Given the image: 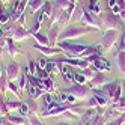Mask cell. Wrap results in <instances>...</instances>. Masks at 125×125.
<instances>
[{
	"instance_id": "34",
	"label": "cell",
	"mask_w": 125,
	"mask_h": 125,
	"mask_svg": "<svg viewBox=\"0 0 125 125\" xmlns=\"http://www.w3.org/2000/svg\"><path fill=\"white\" fill-rule=\"evenodd\" d=\"M0 71H2V69H0Z\"/></svg>"
},
{
	"instance_id": "5",
	"label": "cell",
	"mask_w": 125,
	"mask_h": 125,
	"mask_svg": "<svg viewBox=\"0 0 125 125\" xmlns=\"http://www.w3.org/2000/svg\"><path fill=\"white\" fill-rule=\"evenodd\" d=\"M116 36H118V33H116L115 29L107 30L105 35H104V38H103V47H104L105 50H109V47H112L113 42L116 41Z\"/></svg>"
},
{
	"instance_id": "29",
	"label": "cell",
	"mask_w": 125,
	"mask_h": 125,
	"mask_svg": "<svg viewBox=\"0 0 125 125\" xmlns=\"http://www.w3.org/2000/svg\"><path fill=\"white\" fill-rule=\"evenodd\" d=\"M107 3H109V8L112 9V8H113L115 5H118V0H109V2H107Z\"/></svg>"
},
{
	"instance_id": "2",
	"label": "cell",
	"mask_w": 125,
	"mask_h": 125,
	"mask_svg": "<svg viewBox=\"0 0 125 125\" xmlns=\"http://www.w3.org/2000/svg\"><path fill=\"white\" fill-rule=\"evenodd\" d=\"M92 29L91 27H75V26H71L66 30H63L62 33V38H75V36H80V35H84L87 32H91Z\"/></svg>"
},
{
	"instance_id": "22",
	"label": "cell",
	"mask_w": 125,
	"mask_h": 125,
	"mask_svg": "<svg viewBox=\"0 0 125 125\" xmlns=\"http://www.w3.org/2000/svg\"><path fill=\"white\" fill-rule=\"evenodd\" d=\"M47 63H48V62H47V59H45V57H41V59L38 60V66H39L41 69L45 68V66H47Z\"/></svg>"
},
{
	"instance_id": "32",
	"label": "cell",
	"mask_w": 125,
	"mask_h": 125,
	"mask_svg": "<svg viewBox=\"0 0 125 125\" xmlns=\"http://www.w3.org/2000/svg\"><path fill=\"white\" fill-rule=\"evenodd\" d=\"M68 2H71V3H75V0H68Z\"/></svg>"
},
{
	"instance_id": "13",
	"label": "cell",
	"mask_w": 125,
	"mask_h": 125,
	"mask_svg": "<svg viewBox=\"0 0 125 125\" xmlns=\"http://www.w3.org/2000/svg\"><path fill=\"white\" fill-rule=\"evenodd\" d=\"M60 100L62 101H68V103H75V96L74 95H69V94H62L60 95Z\"/></svg>"
},
{
	"instance_id": "21",
	"label": "cell",
	"mask_w": 125,
	"mask_h": 125,
	"mask_svg": "<svg viewBox=\"0 0 125 125\" xmlns=\"http://www.w3.org/2000/svg\"><path fill=\"white\" fill-rule=\"evenodd\" d=\"M17 71H18V68H15V65L11 63V65H9V75H11V77H15L17 74H18Z\"/></svg>"
},
{
	"instance_id": "33",
	"label": "cell",
	"mask_w": 125,
	"mask_h": 125,
	"mask_svg": "<svg viewBox=\"0 0 125 125\" xmlns=\"http://www.w3.org/2000/svg\"><path fill=\"white\" fill-rule=\"evenodd\" d=\"M0 2H2V3H6V2H8V0H0Z\"/></svg>"
},
{
	"instance_id": "27",
	"label": "cell",
	"mask_w": 125,
	"mask_h": 125,
	"mask_svg": "<svg viewBox=\"0 0 125 125\" xmlns=\"http://www.w3.org/2000/svg\"><path fill=\"white\" fill-rule=\"evenodd\" d=\"M95 101H96L98 104H105V103H107V101H105V98H103V96H100V95H98V94L95 95Z\"/></svg>"
},
{
	"instance_id": "7",
	"label": "cell",
	"mask_w": 125,
	"mask_h": 125,
	"mask_svg": "<svg viewBox=\"0 0 125 125\" xmlns=\"http://www.w3.org/2000/svg\"><path fill=\"white\" fill-rule=\"evenodd\" d=\"M44 5V0H29V14H35Z\"/></svg>"
},
{
	"instance_id": "9",
	"label": "cell",
	"mask_w": 125,
	"mask_h": 125,
	"mask_svg": "<svg viewBox=\"0 0 125 125\" xmlns=\"http://www.w3.org/2000/svg\"><path fill=\"white\" fill-rule=\"evenodd\" d=\"M95 68L104 71V69H109V68H110V63H109L105 59H100V57H98V59L95 60Z\"/></svg>"
},
{
	"instance_id": "24",
	"label": "cell",
	"mask_w": 125,
	"mask_h": 125,
	"mask_svg": "<svg viewBox=\"0 0 125 125\" xmlns=\"http://www.w3.org/2000/svg\"><path fill=\"white\" fill-rule=\"evenodd\" d=\"M56 33H57V26H54V27H53L51 30H50V41H51V44L54 42V36H56Z\"/></svg>"
},
{
	"instance_id": "26",
	"label": "cell",
	"mask_w": 125,
	"mask_h": 125,
	"mask_svg": "<svg viewBox=\"0 0 125 125\" xmlns=\"http://www.w3.org/2000/svg\"><path fill=\"white\" fill-rule=\"evenodd\" d=\"M20 112H21L23 115H27V113H29V105H27V104H21V105H20Z\"/></svg>"
},
{
	"instance_id": "19",
	"label": "cell",
	"mask_w": 125,
	"mask_h": 125,
	"mask_svg": "<svg viewBox=\"0 0 125 125\" xmlns=\"http://www.w3.org/2000/svg\"><path fill=\"white\" fill-rule=\"evenodd\" d=\"M44 100H45V103H47V104H53V103H57V101H56V98L53 96V95H50V94H47L45 96H44Z\"/></svg>"
},
{
	"instance_id": "8",
	"label": "cell",
	"mask_w": 125,
	"mask_h": 125,
	"mask_svg": "<svg viewBox=\"0 0 125 125\" xmlns=\"http://www.w3.org/2000/svg\"><path fill=\"white\" fill-rule=\"evenodd\" d=\"M12 36L15 39H24L26 36H27V32H26L21 26H17V27L14 29V32H12Z\"/></svg>"
},
{
	"instance_id": "23",
	"label": "cell",
	"mask_w": 125,
	"mask_h": 125,
	"mask_svg": "<svg viewBox=\"0 0 125 125\" xmlns=\"http://www.w3.org/2000/svg\"><path fill=\"white\" fill-rule=\"evenodd\" d=\"M74 80H75V82L77 83H84V75L83 74H74Z\"/></svg>"
},
{
	"instance_id": "18",
	"label": "cell",
	"mask_w": 125,
	"mask_h": 125,
	"mask_svg": "<svg viewBox=\"0 0 125 125\" xmlns=\"http://www.w3.org/2000/svg\"><path fill=\"white\" fill-rule=\"evenodd\" d=\"M62 73H63V77H65L66 80H73V78H74V75L71 74V71H69V68H66V66L63 68V71H62Z\"/></svg>"
},
{
	"instance_id": "16",
	"label": "cell",
	"mask_w": 125,
	"mask_h": 125,
	"mask_svg": "<svg viewBox=\"0 0 125 125\" xmlns=\"http://www.w3.org/2000/svg\"><path fill=\"white\" fill-rule=\"evenodd\" d=\"M35 38H36V41H38V42H41L42 45H45V44L48 42V39H47L45 36H44L42 33H35Z\"/></svg>"
},
{
	"instance_id": "17",
	"label": "cell",
	"mask_w": 125,
	"mask_h": 125,
	"mask_svg": "<svg viewBox=\"0 0 125 125\" xmlns=\"http://www.w3.org/2000/svg\"><path fill=\"white\" fill-rule=\"evenodd\" d=\"M35 48H38V50H41V51H44V53H48V54H51V53H59V51H60L59 48L48 50V48H45V47H41V45H35Z\"/></svg>"
},
{
	"instance_id": "12",
	"label": "cell",
	"mask_w": 125,
	"mask_h": 125,
	"mask_svg": "<svg viewBox=\"0 0 125 125\" xmlns=\"http://www.w3.org/2000/svg\"><path fill=\"white\" fill-rule=\"evenodd\" d=\"M51 9H53V3H51V2H44L41 11L45 14V15H50V14H51Z\"/></svg>"
},
{
	"instance_id": "20",
	"label": "cell",
	"mask_w": 125,
	"mask_h": 125,
	"mask_svg": "<svg viewBox=\"0 0 125 125\" xmlns=\"http://www.w3.org/2000/svg\"><path fill=\"white\" fill-rule=\"evenodd\" d=\"M119 66L122 71L125 69V53H121L119 54Z\"/></svg>"
},
{
	"instance_id": "14",
	"label": "cell",
	"mask_w": 125,
	"mask_h": 125,
	"mask_svg": "<svg viewBox=\"0 0 125 125\" xmlns=\"http://www.w3.org/2000/svg\"><path fill=\"white\" fill-rule=\"evenodd\" d=\"M8 21H11V15H9V11H8V12L2 11V12H0V23H8Z\"/></svg>"
},
{
	"instance_id": "10",
	"label": "cell",
	"mask_w": 125,
	"mask_h": 125,
	"mask_svg": "<svg viewBox=\"0 0 125 125\" xmlns=\"http://www.w3.org/2000/svg\"><path fill=\"white\" fill-rule=\"evenodd\" d=\"M59 8H62V9H63V11H68L69 9V8H73L75 3H71V2H68V0H56V2H54Z\"/></svg>"
},
{
	"instance_id": "11",
	"label": "cell",
	"mask_w": 125,
	"mask_h": 125,
	"mask_svg": "<svg viewBox=\"0 0 125 125\" xmlns=\"http://www.w3.org/2000/svg\"><path fill=\"white\" fill-rule=\"evenodd\" d=\"M27 91H29V95L33 96V98H36L41 94V89L38 86H33V84H27Z\"/></svg>"
},
{
	"instance_id": "6",
	"label": "cell",
	"mask_w": 125,
	"mask_h": 125,
	"mask_svg": "<svg viewBox=\"0 0 125 125\" xmlns=\"http://www.w3.org/2000/svg\"><path fill=\"white\" fill-rule=\"evenodd\" d=\"M84 12H86V9L83 8V5H82V3H77V5L74 6V11H73V15H71V18H73L74 21H82Z\"/></svg>"
},
{
	"instance_id": "30",
	"label": "cell",
	"mask_w": 125,
	"mask_h": 125,
	"mask_svg": "<svg viewBox=\"0 0 125 125\" xmlns=\"http://www.w3.org/2000/svg\"><path fill=\"white\" fill-rule=\"evenodd\" d=\"M9 51H11V54H14V53H15V45H14L11 41H9Z\"/></svg>"
},
{
	"instance_id": "4",
	"label": "cell",
	"mask_w": 125,
	"mask_h": 125,
	"mask_svg": "<svg viewBox=\"0 0 125 125\" xmlns=\"http://www.w3.org/2000/svg\"><path fill=\"white\" fill-rule=\"evenodd\" d=\"M82 21L84 23V24H92V26H95V27H98V29H101L103 27V23L96 18V15L95 14H92L91 11H86L84 12V15H83V18H82Z\"/></svg>"
},
{
	"instance_id": "31",
	"label": "cell",
	"mask_w": 125,
	"mask_h": 125,
	"mask_svg": "<svg viewBox=\"0 0 125 125\" xmlns=\"http://www.w3.org/2000/svg\"><path fill=\"white\" fill-rule=\"evenodd\" d=\"M3 35H5V32H3V29H0V38H2V36H3Z\"/></svg>"
},
{
	"instance_id": "28",
	"label": "cell",
	"mask_w": 125,
	"mask_h": 125,
	"mask_svg": "<svg viewBox=\"0 0 125 125\" xmlns=\"http://www.w3.org/2000/svg\"><path fill=\"white\" fill-rule=\"evenodd\" d=\"M53 87V82H51V80H44V89H51Z\"/></svg>"
},
{
	"instance_id": "15",
	"label": "cell",
	"mask_w": 125,
	"mask_h": 125,
	"mask_svg": "<svg viewBox=\"0 0 125 125\" xmlns=\"http://www.w3.org/2000/svg\"><path fill=\"white\" fill-rule=\"evenodd\" d=\"M35 77H38V78H41V80H47V77H48V73H47L45 69H41V68H39Z\"/></svg>"
},
{
	"instance_id": "3",
	"label": "cell",
	"mask_w": 125,
	"mask_h": 125,
	"mask_svg": "<svg viewBox=\"0 0 125 125\" xmlns=\"http://www.w3.org/2000/svg\"><path fill=\"white\" fill-rule=\"evenodd\" d=\"M59 47L63 48V50H66V51L74 53V54H80V53H83L84 48H86L84 44H77V45H75V44H69V42H60Z\"/></svg>"
},
{
	"instance_id": "25",
	"label": "cell",
	"mask_w": 125,
	"mask_h": 125,
	"mask_svg": "<svg viewBox=\"0 0 125 125\" xmlns=\"http://www.w3.org/2000/svg\"><path fill=\"white\" fill-rule=\"evenodd\" d=\"M54 68H56V63H53V62H48V63H47V66H45V71H47V73L50 74L51 71H54Z\"/></svg>"
},
{
	"instance_id": "1",
	"label": "cell",
	"mask_w": 125,
	"mask_h": 125,
	"mask_svg": "<svg viewBox=\"0 0 125 125\" xmlns=\"http://www.w3.org/2000/svg\"><path fill=\"white\" fill-rule=\"evenodd\" d=\"M101 23L105 27H110V29H119L122 26V18L119 15L113 14L112 11H107V12H101Z\"/></svg>"
}]
</instances>
